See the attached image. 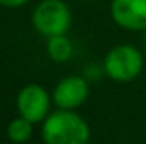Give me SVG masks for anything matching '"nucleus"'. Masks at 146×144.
I'll list each match as a JSON object with an SVG mask.
<instances>
[{"mask_svg":"<svg viewBox=\"0 0 146 144\" xmlns=\"http://www.w3.org/2000/svg\"><path fill=\"white\" fill-rule=\"evenodd\" d=\"M44 144H88L90 126L75 110H54L41 126Z\"/></svg>","mask_w":146,"mask_h":144,"instance_id":"obj_1","label":"nucleus"},{"mask_svg":"<svg viewBox=\"0 0 146 144\" xmlns=\"http://www.w3.org/2000/svg\"><path fill=\"white\" fill-rule=\"evenodd\" d=\"M143 65L145 58L138 48L131 44H119L106 54L102 70L110 80L117 83H127L141 75Z\"/></svg>","mask_w":146,"mask_h":144,"instance_id":"obj_2","label":"nucleus"},{"mask_svg":"<svg viewBox=\"0 0 146 144\" xmlns=\"http://www.w3.org/2000/svg\"><path fill=\"white\" fill-rule=\"evenodd\" d=\"M33 27L46 39L70 31L72 10L63 0H41L33 10Z\"/></svg>","mask_w":146,"mask_h":144,"instance_id":"obj_3","label":"nucleus"},{"mask_svg":"<svg viewBox=\"0 0 146 144\" xmlns=\"http://www.w3.org/2000/svg\"><path fill=\"white\" fill-rule=\"evenodd\" d=\"M51 93L37 83H29L22 87L15 98V107L21 117L33 124H42L51 114Z\"/></svg>","mask_w":146,"mask_h":144,"instance_id":"obj_4","label":"nucleus"},{"mask_svg":"<svg viewBox=\"0 0 146 144\" xmlns=\"http://www.w3.org/2000/svg\"><path fill=\"white\" fill-rule=\"evenodd\" d=\"M88 80L80 75H68L61 78L51 93L53 105L61 110H75L83 105L88 98Z\"/></svg>","mask_w":146,"mask_h":144,"instance_id":"obj_5","label":"nucleus"},{"mask_svg":"<svg viewBox=\"0 0 146 144\" xmlns=\"http://www.w3.org/2000/svg\"><path fill=\"white\" fill-rule=\"evenodd\" d=\"M112 20L126 31L146 29V0H112L110 2Z\"/></svg>","mask_w":146,"mask_h":144,"instance_id":"obj_6","label":"nucleus"},{"mask_svg":"<svg viewBox=\"0 0 146 144\" xmlns=\"http://www.w3.org/2000/svg\"><path fill=\"white\" fill-rule=\"evenodd\" d=\"M46 53L54 63H66L73 56V42L66 34L46 39Z\"/></svg>","mask_w":146,"mask_h":144,"instance_id":"obj_7","label":"nucleus"},{"mask_svg":"<svg viewBox=\"0 0 146 144\" xmlns=\"http://www.w3.org/2000/svg\"><path fill=\"white\" fill-rule=\"evenodd\" d=\"M33 122H29L24 117H15L10 120V124L7 126V137L15 144L27 143L33 136Z\"/></svg>","mask_w":146,"mask_h":144,"instance_id":"obj_8","label":"nucleus"},{"mask_svg":"<svg viewBox=\"0 0 146 144\" xmlns=\"http://www.w3.org/2000/svg\"><path fill=\"white\" fill-rule=\"evenodd\" d=\"M31 0H0V5L5 7V9H19V7H24Z\"/></svg>","mask_w":146,"mask_h":144,"instance_id":"obj_9","label":"nucleus"},{"mask_svg":"<svg viewBox=\"0 0 146 144\" xmlns=\"http://www.w3.org/2000/svg\"><path fill=\"white\" fill-rule=\"evenodd\" d=\"M143 32H145V48H146V29L143 31Z\"/></svg>","mask_w":146,"mask_h":144,"instance_id":"obj_10","label":"nucleus"}]
</instances>
